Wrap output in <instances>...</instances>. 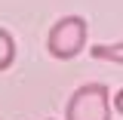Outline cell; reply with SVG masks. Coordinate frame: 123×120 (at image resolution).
<instances>
[{
  "instance_id": "2",
  "label": "cell",
  "mask_w": 123,
  "mask_h": 120,
  "mask_svg": "<svg viewBox=\"0 0 123 120\" xmlns=\"http://www.w3.org/2000/svg\"><path fill=\"white\" fill-rule=\"evenodd\" d=\"M65 120H111V92L105 83H83L68 99Z\"/></svg>"
},
{
  "instance_id": "3",
  "label": "cell",
  "mask_w": 123,
  "mask_h": 120,
  "mask_svg": "<svg viewBox=\"0 0 123 120\" xmlns=\"http://www.w3.org/2000/svg\"><path fill=\"white\" fill-rule=\"evenodd\" d=\"M89 56L92 59H102V62H117V65H123V40L120 43H95L89 49Z\"/></svg>"
},
{
  "instance_id": "1",
  "label": "cell",
  "mask_w": 123,
  "mask_h": 120,
  "mask_svg": "<svg viewBox=\"0 0 123 120\" xmlns=\"http://www.w3.org/2000/svg\"><path fill=\"white\" fill-rule=\"evenodd\" d=\"M86 37H89V25H86L83 15H62L46 34V49H49L52 59L68 62L83 52Z\"/></svg>"
},
{
  "instance_id": "5",
  "label": "cell",
  "mask_w": 123,
  "mask_h": 120,
  "mask_svg": "<svg viewBox=\"0 0 123 120\" xmlns=\"http://www.w3.org/2000/svg\"><path fill=\"white\" fill-rule=\"evenodd\" d=\"M114 111L123 114V89H117V95H114Z\"/></svg>"
},
{
  "instance_id": "4",
  "label": "cell",
  "mask_w": 123,
  "mask_h": 120,
  "mask_svg": "<svg viewBox=\"0 0 123 120\" xmlns=\"http://www.w3.org/2000/svg\"><path fill=\"white\" fill-rule=\"evenodd\" d=\"M15 62V40L6 28H0V71H6Z\"/></svg>"
},
{
  "instance_id": "6",
  "label": "cell",
  "mask_w": 123,
  "mask_h": 120,
  "mask_svg": "<svg viewBox=\"0 0 123 120\" xmlns=\"http://www.w3.org/2000/svg\"><path fill=\"white\" fill-rule=\"evenodd\" d=\"M49 120H52V117H49Z\"/></svg>"
}]
</instances>
